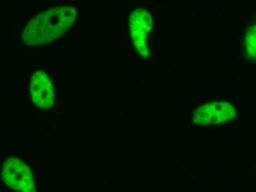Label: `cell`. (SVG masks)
I'll return each mask as SVG.
<instances>
[{
  "label": "cell",
  "mask_w": 256,
  "mask_h": 192,
  "mask_svg": "<svg viewBox=\"0 0 256 192\" xmlns=\"http://www.w3.org/2000/svg\"><path fill=\"white\" fill-rule=\"evenodd\" d=\"M77 17L76 9L60 6L42 12L29 22L22 40L29 46H39L59 38L68 31Z\"/></svg>",
  "instance_id": "6da1fadb"
},
{
  "label": "cell",
  "mask_w": 256,
  "mask_h": 192,
  "mask_svg": "<svg viewBox=\"0 0 256 192\" xmlns=\"http://www.w3.org/2000/svg\"><path fill=\"white\" fill-rule=\"evenodd\" d=\"M1 174L6 185L14 191L36 192L30 168L20 159H8L2 168Z\"/></svg>",
  "instance_id": "7a4b0ae2"
},
{
  "label": "cell",
  "mask_w": 256,
  "mask_h": 192,
  "mask_svg": "<svg viewBox=\"0 0 256 192\" xmlns=\"http://www.w3.org/2000/svg\"><path fill=\"white\" fill-rule=\"evenodd\" d=\"M236 116L235 108L228 103L212 102L196 109L193 113V121L200 126L224 124Z\"/></svg>",
  "instance_id": "3957f363"
},
{
  "label": "cell",
  "mask_w": 256,
  "mask_h": 192,
  "mask_svg": "<svg viewBox=\"0 0 256 192\" xmlns=\"http://www.w3.org/2000/svg\"><path fill=\"white\" fill-rule=\"evenodd\" d=\"M152 26V19L146 11L136 9L130 17V28L134 46L143 57L149 56L148 38Z\"/></svg>",
  "instance_id": "277c9868"
},
{
  "label": "cell",
  "mask_w": 256,
  "mask_h": 192,
  "mask_svg": "<svg viewBox=\"0 0 256 192\" xmlns=\"http://www.w3.org/2000/svg\"><path fill=\"white\" fill-rule=\"evenodd\" d=\"M30 97L36 107L50 109L54 104V93L49 76L42 70L36 72L30 81Z\"/></svg>",
  "instance_id": "5b68a950"
},
{
  "label": "cell",
  "mask_w": 256,
  "mask_h": 192,
  "mask_svg": "<svg viewBox=\"0 0 256 192\" xmlns=\"http://www.w3.org/2000/svg\"><path fill=\"white\" fill-rule=\"evenodd\" d=\"M245 48L248 57L251 59L256 58V26H251L248 29V33L245 36Z\"/></svg>",
  "instance_id": "8992f818"
}]
</instances>
